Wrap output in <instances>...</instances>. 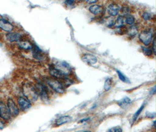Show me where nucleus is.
Returning a JSON list of instances; mask_svg holds the SVG:
<instances>
[{
    "instance_id": "nucleus-27",
    "label": "nucleus",
    "mask_w": 156,
    "mask_h": 132,
    "mask_svg": "<svg viewBox=\"0 0 156 132\" xmlns=\"http://www.w3.org/2000/svg\"><path fill=\"white\" fill-rule=\"evenodd\" d=\"M121 11L123 14H126V15L129 14L130 13V10H129V8L128 7H122V9H121Z\"/></svg>"
},
{
    "instance_id": "nucleus-3",
    "label": "nucleus",
    "mask_w": 156,
    "mask_h": 132,
    "mask_svg": "<svg viewBox=\"0 0 156 132\" xmlns=\"http://www.w3.org/2000/svg\"><path fill=\"white\" fill-rule=\"evenodd\" d=\"M46 81L50 87L59 94H63L65 92L64 86L61 82L55 78H47Z\"/></svg>"
},
{
    "instance_id": "nucleus-33",
    "label": "nucleus",
    "mask_w": 156,
    "mask_h": 132,
    "mask_svg": "<svg viewBox=\"0 0 156 132\" xmlns=\"http://www.w3.org/2000/svg\"><path fill=\"white\" fill-rule=\"evenodd\" d=\"M91 132L90 131H83V132Z\"/></svg>"
},
{
    "instance_id": "nucleus-11",
    "label": "nucleus",
    "mask_w": 156,
    "mask_h": 132,
    "mask_svg": "<svg viewBox=\"0 0 156 132\" xmlns=\"http://www.w3.org/2000/svg\"><path fill=\"white\" fill-rule=\"evenodd\" d=\"M81 59L83 62L90 65H94L97 62V58L91 54H85L81 57Z\"/></svg>"
},
{
    "instance_id": "nucleus-5",
    "label": "nucleus",
    "mask_w": 156,
    "mask_h": 132,
    "mask_svg": "<svg viewBox=\"0 0 156 132\" xmlns=\"http://www.w3.org/2000/svg\"><path fill=\"white\" fill-rule=\"evenodd\" d=\"M49 74L51 77H53V78L57 80H63L66 78H67V74L55 66H50Z\"/></svg>"
},
{
    "instance_id": "nucleus-32",
    "label": "nucleus",
    "mask_w": 156,
    "mask_h": 132,
    "mask_svg": "<svg viewBox=\"0 0 156 132\" xmlns=\"http://www.w3.org/2000/svg\"><path fill=\"white\" fill-rule=\"evenodd\" d=\"M97 2V1H88V3H90V4H91V3H95V2Z\"/></svg>"
},
{
    "instance_id": "nucleus-6",
    "label": "nucleus",
    "mask_w": 156,
    "mask_h": 132,
    "mask_svg": "<svg viewBox=\"0 0 156 132\" xmlns=\"http://www.w3.org/2000/svg\"><path fill=\"white\" fill-rule=\"evenodd\" d=\"M7 106L11 117H16L19 115L20 109L12 99L9 98L8 99Z\"/></svg>"
},
{
    "instance_id": "nucleus-19",
    "label": "nucleus",
    "mask_w": 156,
    "mask_h": 132,
    "mask_svg": "<svg viewBox=\"0 0 156 132\" xmlns=\"http://www.w3.org/2000/svg\"><path fill=\"white\" fill-rule=\"evenodd\" d=\"M124 22H125L124 17L123 16H122V15H119L116 21L115 22V24H116V28H122L123 27V25H124Z\"/></svg>"
},
{
    "instance_id": "nucleus-23",
    "label": "nucleus",
    "mask_w": 156,
    "mask_h": 132,
    "mask_svg": "<svg viewBox=\"0 0 156 132\" xmlns=\"http://www.w3.org/2000/svg\"><path fill=\"white\" fill-rule=\"evenodd\" d=\"M144 106H145V104H142V106L140 107V108L137 110V111H136V112L135 113V115H134L133 116V123L137 120V119L138 118V117H139V115H140L141 112L143 111V110Z\"/></svg>"
},
{
    "instance_id": "nucleus-14",
    "label": "nucleus",
    "mask_w": 156,
    "mask_h": 132,
    "mask_svg": "<svg viewBox=\"0 0 156 132\" xmlns=\"http://www.w3.org/2000/svg\"><path fill=\"white\" fill-rule=\"evenodd\" d=\"M72 120H73V118L71 116L69 115H66L57 119L55 121V124L57 126L62 125L70 122Z\"/></svg>"
},
{
    "instance_id": "nucleus-28",
    "label": "nucleus",
    "mask_w": 156,
    "mask_h": 132,
    "mask_svg": "<svg viewBox=\"0 0 156 132\" xmlns=\"http://www.w3.org/2000/svg\"><path fill=\"white\" fill-rule=\"evenodd\" d=\"M156 39L155 38H153V47H152V50H153V54L154 55H156Z\"/></svg>"
},
{
    "instance_id": "nucleus-2",
    "label": "nucleus",
    "mask_w": 156,
    "mask_h": 132,
    "mask_svg": "<svg viewBox=\"0 0 156 132\" xmlns=\"http://www.w3.org/2000/svg\"><path fill=\"white\" fill-rule=\"evenodd\" d=\"M154 35V30L153 28H149L143 30L139 35L140 41L145 45L148 46L152 42Z\"/></svg>"
},
{
    "instance_id": "nucleus-29",
    "label": "nucleus",
    "mask_w": 156,
    "mask_h": 132,
    "mask_svg": "<svg viewBox=\"0 0 156 132\" xmlns=\"http://www.w3.org/2000/svg\"><path fill=\"white\" fill-rule=\"evenodd\" d=\"M74 2H75L74 1H71V0L66 1L65 2V3H66V4L67 6H73L74 4Z\"/></svg>"
},
{
    "instance_id": "nucleus-16",
    "label": "nucleus",
    "mask_w": 156,
    "mask_h": 132,
    "mask_svg": "<svg viewBox=\"0 0 156 132\" xmlns=\"http://www.w3.org/2000/svg\"><path fill=\"white\" fill-rule=\"evenodd\" d=\"M18 46L20 48L25 49V50H32L33 45L28 41H20L18 43Z\"/></svg>"
},
{
    "instance_id": "nucleus-8",
    "label": "nucleus",
    "mask_w": 156,
    "mask_h": 132,
    "mask_svg": "<svg viewBox=\"0 0 156 132\" xmlns=\"http://www.w3.org/2000/svg\"><path fill=\"white\" fill-rule=\"evenodd\" d=\"M11 118L9 111L8 109L7 106L3 101L0 100V118L8 120Z\"/></svg>"
},
{
    "instance_id": "nucleus-10",
    "label": "nucleus",
    "mask_w": 156,
    "mask_h": 132,
    "mask_svg": "<svg viewBox=\"0 0 156 132\" xmlns=\"http://www.w3.org/2000/svg\"><path fill=\"white\" fill-rule=\"evenodd\" d=\"M32 55L33 57L39 61H42L44 59V54L42 51L37 46L33 45L32 47Z\"/></svg>"
},
{
    "instance_id": "nucleus-30",
    "label": "nucleus",
    "mask_w": 156,
    "mask_h": 132,
    "mask_svg": "<svg viewBox=\"0 0 156 132\" xmlns=\"http://www.w3.org/2000/svg\"><path fill=\"white\" fill-rule=\"evenodd\" d=\"M5 127V124L4 123V122H2V120H0V130L4 129Z\"/></svg>"
},
{
    "instance_id": "nucleus-13",
    "label": "nucleus",
    "mask_w": 156,
    "mask_h": 132,
    "mask_svg": "<svg viewBox=\"0 0 156 132\" xmlns=\"http://www.w3.org/2000/svg\"><path fill=\"white\" fill-rule=\"evenodd\" d=\"M120 11V7L116 4H110L108 7V12L112 17H115L117 15Z\"/></svg>"
},
{
    "instance_id": "nucleus-7",
    "label": "nucleus",
    "mask_w": 156,
    "mask_h": 132,
    "mask_svg": "<svg viewBox=\"0 0 156 132\" xmlns=\"http://www.w3.org/2000/svg\"><path fill=\"white\" fill-rule=\"evenodd\" d=\"M17 103L20 110L22 111H25L30 109V107L32 106L31 102L24 96L18 97L17 99Z\"/></svg>"
},
{
    "instance_id": "nucleus-26",
    "label": "nucleus",
    "mask_w": 156,
    "mask_h": 132,
    "mask_svg": "<svg viewBox=\"0 0 156 132\" xmlns=\"http://www.w3.org/2000/svg\"><path fill=\"white\" fill-rule=\"evenodd\" d=\"M108 132H122V129L119 126H116L109 129Z\"/></svg>"
},
{
    "instance_id": "nucleus-12",
    "label": "nucleus",
    "mask_w": 156,
    "mask_h": 132,
    "mask_svg": "<svg viewBox=\"0 0 156 132\" xmlns=\"http://www.w3.org/2000/svg\"><path fill=\"white\" fill-rule=\"evenodd\" d=\"M7 40L9 42H17L21 41L22 35L18 32H8L5 35Z\"/></svg>"
},
{
    "instance_id": "nucleus-22",
    "label": "nucleus",
    "mask_w": 156,
    "mask_h": 132,
    "mask_svg": "<svg viewBox=\"0 0 156 132\" xmlns=\"http://www.w3.org/2000/svg\"><path fill=\"white\" fill-rule=\"evenodd\" d=\"M112 85V81L111 78H107L105 81L104 84V90L105 91H109L111 89Z\"/></svg>"
},
{
    "instance_id": "nucleus-9",
    "label": "nucleus",
    "mask_w": 156,
    "mask_h": 132,
    "mask_svg": "<svg viewBox=\"0 0 156 132\" xmlns=\"http://www.w3.org/2000/svg\"><path fill=\"white\" fill-rule=\"evenodd\" d=\"M0 28L7 32H11L14 30V25L5 19L0 18Z\"/></svg>"
},
{
    "instance_id": "nucleus-20",
    "label": "nucleus",
    "mask_w": 156,
    "mask_h": 132,
    "mask_svg": "<svg viewBox=\"0 0 156 132\" xmlns=\"http://www.w3.org/2000/svg\"><path fill=\"white\" fill-rule=\"evenodd\" d=\"M125 20L126 23L127 24H128V25H132L135 24V17H134V16L132 15H130V14L127 15Z\"/></svg>"
},
{
    "instance_id": "nucleus-15",
    "label": "nucleus",
    "mask_w": 156,
    "mask_h": 132,
    "mask_svg": "<svg viewBox=\"0 0 156 132\" xmlns=\"http://www.w3.org/2000/svg\"><path fill=\"white\" fill-rule=\"evenodd\" d=\"M132 100L128 97H125L118 102V104L122 109H125L129 105L131 104Z\"/></svg>"
},
{
    "instance_id": "nucleus-31",
    "label": "nucleus",
    "mask_w": 156,
    "mask_h": 132,
    "mask_svg": "<svg viewBox=\"0 0 156 132\" xmlns=\"http://www.w3.org/2000/svg\"><path fill=\"white\" fill-rule=\"evenodd\" d=\"M89 119H90L89 118L83 119H81L80 121H79V122H78V123H84V122H87Z\"/></svg>"
},
{
    "instance_id": "nucleus-17",
    "label": "nucleus",
    "mask_w": 156,
    "mask_h": 132,
    "mask_svg": "<svg viewBox=\"0 0 156 132\" xmlns=\"http://www.w3.org/2000/svg\"><path fill=\"white\" fill-rule=\"evenodd\" d=\"M89 11L92 14L97 15V14H100L102 10V8L100 6L94 4V5H92L91 6L89 7Z\"/></svg>"
},
{
    "instance_id": "nucleus-4",
    "label": "nucleus",
    "mask_w": 156,
    "mask_h": 132,
    "mask_svg": "<svg viewBox=\"0 0 156 132\" xmlns=\"http://www.w3.org/2000/svg\"><path fill=\"white\" fill-rule=\"evenodd\" d=\"M36 89L37 90L38 96H40L43 101H48L49 99V90L47 86L42 82H38L36 84Z\"/></svg>"
},
{
    "instance_id": "nucleus-21",
    "label": "nucleus",
    "mask_w": 156,
    "mask_h": 132,
    "mask_svg": "<svg viewBox=\"0 0 156 132\" xmlns=\"http://www.w3.org/2000/svg\"><path fill=\"white\" fill-rule=\"evenodd\" d=\"M116 72L120 80L125 83H130V81L127 77H126L123 73H122L120 70H116Z\"/></svg>"
},
{
    "instance_id": "nucleus-25",
    "label": "nucleus",
    "mask_w": 156,
    "mask_h": 132,
    "mask_svg": "<svg viewBox=\"0 0 156 132\" xmlns=\"http://www.w3.org/2000/svg\"><path fill=\"white\" fill-rule=\"evenodd\" d=\"M142 17H143V18L146 20V21H149L152 18V16L151 14H150L147 12H144L142 15Z\"/></svg>"
},
{
    "instance_id": "nucleus-24",
    "label": "nucleus",
    "mask_w": 156,
    "mask_h": 132,
    "mask_svg": "<svg viewBox=\"0 0 156 132\" xmlns=\"http://www.w3.org/2000/svg\"><path fill=\"white\" fill-rule=\"evenodd\" d=\"M142 51L144 55L148 56H151L153 55V50L151 47H142Z\"/></svg>"
},
{
    "instance_id": "nucleus-1",
    "label": "nucleus",
    "mask_w": 156,
    "mask_h": 132,
    "mask_svg": "<svg viewBox=\"0 0 156 132\" xmlns=\"http://www.w3.org/2000/svg\"><path fill=\"white\" fill-rule=\"evenodd\" d=\"M23 94L24 97L32 102H35L38 99V94L36 89L35 86L31 83H26L23 85Z\"/></svg>"
},
{
    "instance_id": "nucleus-18",
    "label": "nucleus",
    "mask_w": 156,
    "mask_h": 132,
    "mask_svg": "<svg viewBox=\"0 0 156 132\" xmlns=\"http://www.w3.org/2000/svg\"><path fill=\"white\" fill-rule=\"evenodd\" d=\"M138 32V29L137 26L133 24L130 27H129L128 29V34L132 36V37H134L135 35H136Z\"/></svg>"
}]
</instances>
